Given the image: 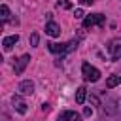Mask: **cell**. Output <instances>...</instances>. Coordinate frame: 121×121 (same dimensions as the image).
<instances>
[{
	"mask_svg": "<svg viewBox=\"0 0 121 121\" xmlns=\"http://www.w3.org/2000/svg\"><path fill=\"white\" fill-rule=\"evenodd\" d=\"M47 47H49L51 53H60V55H64V53L76 49V47H78V42L72 40V42H66V43H47Z\"/></svg>",
	"mask_w": 121,
	"mask_h": 121,
	"instance_id": "obj_1",
	"label": "cell"
},
{
	"mask_svg": "<svg viewBox=\"0 0 121 121\" xmlns=\"http://www.w3.org/2000/svg\"><path fill=\"white\" fill-rule=\"evenodd\" d=\"M81 74H83V78L87 81H98V78H100V72L95 66H91L89 62H83L81 64Z\"/></svg>",
	"mask_w": 121,
	"mask_h": 121,
	"instance_id": "obj_2",
	"label": "cell"
},
{
	"mask_svg": "<svg viewBox=\"0 0 121 121\" xmlns=\"http://www.w3.org/2000/svg\"><path fill=\"white\" fill-rule=\"evenodd\" d=\"M104 25V15L102 13H93V15H87L83 19V26L85 28H91V26H102Z\"/></svg>",
	"mask_w": 121,
	"mask_h": 121,
	"instance_id": "obj_3",
	"label": "cell"
},
{
	"mask_svg": "<svg viewBox=\"0 0 121 121\" xmlns=\"http://www.w3.org/2000/svg\"><path fill=\"white\" fill-rule=\"evenodd\" d=\"M108 53H110V57H112L113 60L121 59V38L110 40V43H108Z\"/></svg>",
	"mask_w": 121,
	"mask_h": 121,
	"instance_id": "obj_4",
	"label": "cell"
},
{
	"mask_svg": "<svg viewBox=\"0 0 121 121\" xmlns=\"http://www.w3.org/2000/svg\"><path fill=\"white\" fill-rule=\"evenodd\" d=\"M45 34H49L51 38H57V36H60V26H59L57 23L49 21V23L45 25Z\"/></svg>",
	"mask_w": 121,
	"mask_h": 121,
	"instance_id": "obj_5",
	"label": "cell"
},
{
	"mask_svg": "<svg viewBox=\"0 0 121 121\" xmlns=\"http://www.w3.org/2000/svg\"><path fill=\"white\" fill-rule=\"evenodd\" d=\"M28 60H30V57H28V55H23V57L17 60V64L13 66L15 74H23V70H25V68H26V64H28Z\"/></svg>",
	"mask_w": 121,
	"mask_h": 121,
	"instance_id": "obj_6",
	"label": "cell"
},
{
	"mask_svg": "<svg viewBox=\"0 0 121 121\" xmlns=\"http://www.w3.org/2000/svg\"><path fill=\"white\" fill-rule=\"evenodd\" d=\"M19 91H21L23 95H32V93H34V83H32L30 79H25V81L19 83Z\"/></svg>",
	"mask_w": 121,
	"mask_h": 121,
	"instance_id": "obj_7",
	"label": "cell"
},
{
	"mask_svg": "<svg viewBox=\"0 0 121 121\" xmlns=\"http://www.w3.org/2000/svg\"><path fill=\"white\" fill-rule=\"evenodd\" d=\"M17 42H19V36H17V34H13V36H6V38L2 40V45H4V49H6V51H9Z\"/></svg>",
	"mask_w": 121,
	"mask_h": 121,
	"instance_id": "obj_8",
	"label": "cell"
},
{
	"mask_svg": "<svg viewBox=\"0 0 121 121\" xmlns=\"http://www.w3.org/2000/svg\"><path fill=\"white\" fill-rule=\"evenodd\" d=\"M11 102H13V108H15L19 113H26V104L23 102V98H19V96H13V98H11Z\"/></svg>",
	"mask_w": 121,
	"mask_h": 121,
	"instance_id": "obj_9",
	"label": "cell"
},
{
	"mask_svg": "<svg viewBox=\"0 0 121 121\" xmlns=\"http://www.w3.org/2000/svg\"><path fill=\"white\" fill-rule=\"evenodd\" d=\"M59 119H60V121H68V119L78 121V119H79V113H76V112H62V113L59 115Z\"/></svg>",
	"mask_w": 121,
	"mask_h": 121,
	"instance_id": "obj_10",
	"label": "cell"
},
{
	"mask_svg": "<svg viewBox=\"0 0 121 121\" xmlns=\"http://www.w3.org/2000/svg\"><path fill=\"white\" fill-rule=\"evenodd\" d=\"M85 95H87V89L81 85V87H78V91H76V102L78 104H83L85 102Z\"/></svg>",
	"mask_w": 121,
	"mask_h": 121,
	"instance_id": "obj_11",
	"label": "cell"
},
{
	"mask_svg": "<svg viewBox=\"0 0 121 121\" xmlns=\"http://www.w3.org/2000/svg\"><path fill=\"white\" fill-rule=\"evenodd\" d=\"M121 83V76H110L108 79H106V87L108 89H112V87H115V85H119Z\"/></svg>",
	"mask_w": 121,
	"mask_h": 121,
	"instance_id": "obj_12",
	"label": "cell"
},
{
	"mask_svg": "<svg viewBox=\"0 0 121 121\" xmlns=\"http://www.w3.org/2000/svg\"><path fill=\"white\" fill-rule=\"evenodd\" d=\"M0 13H2V15H0V17H2V21H8V19H9V9H8V6H6V4H2V6H0Z\"/></svg>",
	"mask_w": 121,
	"mask_h": 121,
	"instance_id": "obj_13",
	"label": "cell"
},
{
	"mask_svg": "<svg viewBox=\"0 0 121 121\" xmlns=\"http://www.w3.org/2000/svg\"><path fill=\"white\" fill-rule=\"evenodd\" d=\"M38 42H40V36L34 32V34L30 36V43H32V45H38Z\"/></svg>",
	"mask_w": 121,
	"mask_h": 121,
	"instance_id": "obj_14",
	"label": "cell"
},
{
	"mask_svg": "<svg viewBox=\"0 0 121 121\" xmlns=\"http://www.w3.org/2000/svg\"><path fill=\"white\" fill-rule=\"evenodd\" d=\"M57 6H59V8H64V9H68V8H70V2H68V0H62V2H59Z\"/></svg>",
	"mask_w": 121,
	"mask_h": 121,
	"instance_id": "obj_15",
	"label": "cell"
},
{
	"mask_svg": "<svg viewBox=\"0 0 121 121\" xmlns=\"http://www.w3.org/2000/svg\"><path fill=\"white\" fill-rule=\"evenodd\" d=\"M83 15H85V13H83V9H76V11H74V17H76V19H81Z\"/></svg>",
	"mask_w": 121,
	"mask_h": 121,
	"instance_id": "obj_16",
	"label": "cell"
},
{
	"mask_svg": "<svg viewBox=\"0 0 121 121\" xmlns=\"http://www.w3.org/2000/svg\"><path fill=\"white\" fill-rule=\"evenodd\" d=\"M83 115H85V117H91V115H93V110H91V108H85V110H83Z\"/></svg>",
	"mask_w": 121,
	"mask_h": 121,
	"instance_id": "obj_17",
	"label": "cell"
},
{
	"mask_svg": "<svg viewBox=\"0 0 121 121\" xmlns=\"http://www.w3.org/2000/svg\"><path fill=\"white\" fill-rule=\"evenodd\" d=\"M79 2H81V4H87V6H91L95 0H79Z\"/></svg>",
	"mask_w": 121,
	"mask_h": 121,
	"instance_id": "obj_18",
	"label": "cell"
}]
</instances>
